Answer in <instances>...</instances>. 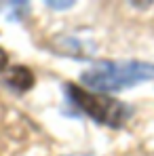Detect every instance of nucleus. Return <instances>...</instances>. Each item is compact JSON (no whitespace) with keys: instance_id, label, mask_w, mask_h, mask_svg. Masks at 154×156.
I'll return each instance as SVG.
<instances>
[{"instance_id":"obj_1","label":"nucleus","mask_w":154,"mask_h":156,"mask_svg":"<svg viewBox=\"0 0 154 156\" xmlns=\"http://www.w3.org/2000/svg\"><path fill=\"white\" fill-rule=\"evenodd\" d=\"M154 78V63L146 61H102L82 74V82L95 91H120Z\"/></svg>"},{"instance_id":"obj_2","label":"nucleus","mask_w":154,"mask_h":156,"mask_svg":"<svg viewBox=\"0 0 154 156\" xmlns=\"http://www.w3.org/2000/svg\"><path fill=\"white\" fill-rule=\"evenodd\" d=\"M68 91H70V97L74 99V104L89 114L93 120L108 125V127H120L129 116V108L123 101L110 97V95H99V93H91V91H84L76 84H68Z\"/></svg>"},{"instance_id":"obj_3","label":"nucleus","mask_w":154,"mask_h":156,"mask_svg":"<svg viewBox=\"0 0 154 156\" xmlns=\"http://www.w3.org/2000/svg\"><path fill=\"white\" fill-rule=\"evenodd\" d=\"M6 63H9V57H6V53L0 49V72H2V70L6 68Z\"/></svg>"}]
</instances>
